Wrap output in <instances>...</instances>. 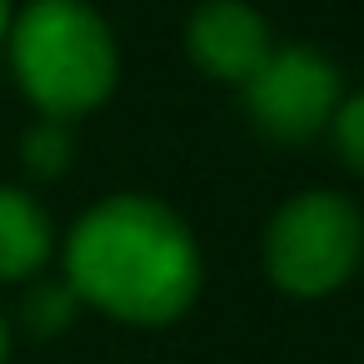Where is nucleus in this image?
Here are the masks:
<instances>
[{
    "mask_svg": "<svg viewBox=\"0 0 364 364\" xmlns=\"http://www.w3.org/2000/svg\"><path fill=\"white\" fill-rule=\"evenodd\" d=\"M329 125H334V145H339L344 165L364 175V95L339 100V110H334V120H329Z\"/></svg>",
    "mask_w": 364,
    "mask_h": 364,
    "instance_id": "1a4fd4ad",
    "label": "nucleus"
},
{
    "mask_svg": "<svg viewBox=\"0 0 364 364\" xmlns=\"http://www.w3.org/2000/svg\"><path fill=\"white\" fill-rule=\"evenodd\" d=\"M11 65L46 120L95 110L115 90V36L80 0H31L11 26Z\"/></svg>",
    "mask_w": 364,
    "mask_h": 364,
    "instance_id": "f03ea898",
    "label": "nucleus"
},
{
    "mask_svg": "<svg viewBox=\"0 0 364 364\" xmlns=\"http://www.w3.org/2000/svg\"><path fill=\"white\" fill-rule=\"evenodd\" d=\"M245 110L250 120L284 145H299L319 135L339 110V70L309 46L269 50V60L245 80Z\"/></svg>",
    "mask_w": 364,
    "mask_h": 364,
    "instance_id": "20e7f679",
    "label": "nucleus"
},
{
    "mask_svg": "<svg viewBox=\"0 0 364 364\" xmlns=\"http://www.w3.org/2000/svg\"><path fill=\"white\" fill-rule=\"evenodd\" d=\"M11 36V0H0V41Z\"/></svg>",
    "mask_w": 364,
    "mask_h": 364,
    "instance_id": "9d476101",
    "label": "nucleus"
},
{
    "mask_svg": "<svg viewBox=\"0 0 364 364\" xmlns=\"http://www.w3.org/2000/svg\"><path fill=\"white\" fill-rule=\"evenodd\" d=\"M185 46H190V60L225 85H245L274 50L264 16L240 6V0H205L190 16Z\"/></svg>",
    "mask_w": 364,
    "mask_h": 364,
    "instance_id": "39448f33",
    "label": "nucleus"
},
{
    "mask_svg": "<svg viewBox=\"0 0 364 364\" xmlns=\"http://www.w3.org/2000/svg\"><path fill=\"white\" fill-rule=\"evenodd\" d=\"M364 255V220L344 195L329 190H304L294 195L264 235V264L269 279L284 294H329L339 289Z\"/></svg>",
    "mask_w": 364,
    "mask_h": 364,
    "instance_id": "7ed1b4c3",
    "label": "nucleus"
},
{
    "mask_svg": "<svg viewBox=\"0 0 364 364\" xmlns=\"http://www.w3.org/2000/svg\"><path fill=\"white\" fill-rule=\"evenodd\" d=\"M46 259H50V220H46V210L31 195L0 185V279H26Z\"/></svg>",
    "mask_w": 364,
    "mask_h": 364,
    "instance_id": "423d86ee",
    "label": "nucleus"
},
{
    "mask_svg": "<svg viewBox=\"0 0 364 364\" xmlns=\"http://www.w3.org/2000/svg\"><path fill=\"white\" fill-rule=\"evenodd\" d=\"M0 359H6V324H0Z\"/></svg>",
    "mask_w": 364,
    "mask_h": 364,
    "instance_id": "9b49d317",
    "label": "nucleus"
},
{
    "mask_svg": "<svg viewBox=\"0 0 364 364\" xmlns=\"http://www.w3.org/2000/svg\"><path fill=\"white\" fill-rule=\"evenodd\" d=\"M26 165L36 175H60L70 165V130L60 120H41L31 135H26Z\"/></svg>",
    "mask_w": 364,
    "mask_h": 364,
    "instance_id": "0eeeda50",
    "label": "nucleus"
},
{
    "mask_svg": "<svg viewBox=\"0 0 364 364\" xmlns=\"http://www.w3.org/2000/svg\"><path fill=\"white\" fill-rule=\"evenodd\" d=\"M70 314H75V289H70V284H41V289L26 299V319H31V329H41V334L65 329Z\"/></svg>",
    "mask_w": 364,
    "mask_h": 364,
    "instance_id": "6e6552de",
    "label": "nucleus"
},
{
    "mask_svg": "<svg viewBox=\"0 0 364 364\" xmlns=\"http://www.w3.org/2000/svg\"><path fill=\"white\" fill-rule=\"evenodd\" d=\"M65 274L75 299L125 324H170L200 294V250L160 200L110 195L80 215L65 245Z\"/></svg>",
    "mask_w": 364,
    "mask_h": 364,
    "instance_id": "f257e3e1",
    "label": "nucleus"
}]
</instances>
